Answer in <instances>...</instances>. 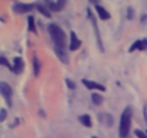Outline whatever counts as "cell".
I'll use <instances>...</instances> for the list:
<instances>
[{"label": "cell", "mask_w": 147, "mask_h": 138, "mask_svg": "<svg viewBox=\"0 0 147 138\" xmlns=\"http://www.w3.org/2000/svg\"><path fill=\"white\" fill-rule=\"evenodd\" d=\"M0 62H2V65H6V66H9V68H10V71H12V66L7 63V60H6V58H5V56H2V58H0Z\"/></svg>", "instance_id": "cell-19"}, {"label": "cell", "mask_w": 147, "mask_h": 138, "mask_svg": "<svg viewBox=\"0 0 147 138\" xmlns=\"http://www.w3.org/2000/svg\"><path fill=\"white\" fill-rule=\"evenodd\" d=\"M33 74L35 76H39L40 74V60L38 56H33Z\"/></svg>", "instance_id": "cell-11"}, {"label": "cell", "mask_w": 147, "mask_h": 138, "mask_svg": "<svg viewBox=\"0 0 147 138\" xmlns=\"http://www.w3.org/2000/svg\"><path fill=\"white\" fill-rule=\"evenodd\" d=\"M82 84L88 88V89H97V91H105V86L104 85H100L97 82H92V81H88V79H82Z\"/></svg>", "instance_id": "cell-6"}, {"label": "cell", "mask_w": 147, "mask_h": 138, "mask_svg": "<svg viewBox=\"0 0 147 138\" xmlns=\"http://www.w3.org/2000/svg\"><path fill=\"white\" fill-rule=\"evenodd\" d=\"M131 117H133V111L128 107L123 111V115L120 119V138H128L130 127H131Z\"/></svg>", "instance_id": "cell-2"}, {"label": "cell", "mask_w": 147, "mask_h": 138, "mask_svg": "<svg viewBox=\"0 0 147 138\" xmlns=\"http://www.w3.org/2000/svg\"><path fill=\"white\" fill-rule=\"evenodd\" d=\"M0 92H2L3 98L6 99L7 105L12 107V92H13V91H12V86L7 85L6 82H0Z\"/></svg>", "instance_id": "cell-3"}, {"label": "cell", "mask_w": 147, "mask_h": 138, "mask_svg": "<svg viewBox=\"0 0 147 138\" xmlns=\"http://www.w3.org/2000/svg\"><path fill=\"white\" fill-rule=\"evenodd\" d=\"M48 6L52 12H61L65 7V2L63 0H61V2H51V3H48Z\"/></svg>", "instance_id": "cell-8"}, {"label": "cell", "mask_w": 147, "mask_h": 138, "mask_svg": "<svg viewBox=\"0 0 147 138\" xmlns=\"http://www.w3.org/2000/svg\"><path fill=\"white\" fill-rule=\"evenodd\" d=\"M66 85H68L71 89H75V84H74L72 81H69V79H66Z\"/></svg>", "instance_id": "cell-20"}, {"label": "cell", "mask_w": 147, "mask_h": 138, "mask_svg": "<svg viewBox=\"0 0 147 138\" xmlns=\"http://www.w3.org/2000/svg\"><path fill=\"white\" fill-rule=\"evenodd\" d=\"M28 22H29V30H30V32H35V25H33V22H35V19H33L32 16H29V19H28Z\"/></svg>", "instance_id": "cell-16"}, {"label": "cell", "mask_w": 147, "mask_h": 138, "mask_svg": "<svg viewBox=\"0 0 147 138\" xmlns=\"http://www.w3.org/2000/svg\"><path fill=\"white\" fill-rule=\"evenodd\" d=\"M81 46V40L77 38L75 32H71V43H69V49L71 50H77Z\"/></svg>", "instance_id": "cell-7"}, {"label": "cell", "mask_w": 147, "mask_h": 138, "mask_svg": "<svg viewBox=\"0 0 147 138\" xmlns=\"http://www.w3.org/2000/svg\"><path fill=\"white\" fill-rule=\"evenodd\" d=\"M80 121H81V124L84 127H87V128L91 127V118H90V115H81L80 117Z\"/></svg>", "instance_id": "cell-15"}, {"label": "cell", "mask_w": 147, "mask_h": 138, "mask_svg": "<svg viewBox=\"0 0 147 138\" xmlns=\"http://www.w3.org/2000/svg\"><path fill=\"white\" fill-rule=\"evenodd\" d=\"M35 7H36V9H38V10H39V12H40L43 16L51 17V13L48 12V9H46V6H45L43 3H36V5H35Z\"/></svg>", "instance_id": "cell-12"}, {"label": "cell", "mask_w": 147, "mask_h": 138, "mask_svg": "<svg viewBox=\"0 0 147 138\" xmlns=\"http://www.w3.org/2000/svg\"><path fill=\"white\" fill-rule=\"evenodd\" d=\"M136 137H137V138H147V134H144L143 131L137 129V131H136Z\"/></svg>", "instance_id": "cell-18"}, {"label": "cell", "mask_w": 147, "mask_h": 138, "mask_svg": "<svg viewBox=\"0 0 147 138\" xmlns=\"http://www.w3.org/2000/svg\"><path fill=\"white\" fill-rule=\"evenodd\" d=\"M13 66H12V71L15 72V74H22L23 72V69H25V63H23V60H22V58H19V56H16L15 59H13Z\"/></svg>", "instance_id": "cell-5"}, {"label": "cell", "mask_w": 147, "mask_h": 138, "mask_svg": "<svg viewBox=\"0 0 147 138\" xmlns=\"http://www.w3.org/2000/svg\"><path fill=\"white\" fill-rule=\"evenodd\" d=\"M5 119H6V109L2 108V109H0V122H3Z\"/></svg>", "instance_id": "cell-17"}, {"label": "cell", "mask_w": 147, "mask_h": 138, "mask_svg": "<svg viewBox=\"0 0 147 138\" xmlns=\"http://www.w3.org/2000/svg\"><path fill=\"white\" fill-rule=\"evenodd\" d=\"M91 99H92V104H95V105H101L102 104V96L100 95V94H97V92H94L92 95H91Z\"/></svg>", "instance_id": "cell-14"}, {"label": "cell", "mask_w": 147, "mask_h": 138, "mask_svg": "<svg viewBox=\"0 0 147 138\" xmlns=\"http://www.w3.org/2000/svg\"><path fill=\"white\" fill-rule=\"evenodd\" d=\"M146 48H147V39H144V40H137V42H134L133 46L130 48V52H133V50H136V49L143 50V49H146Z\"/></svg>", "instance_id": "cell-9"}, {"label": "cell", "mask_w": 147, "mask_h": 138, "mask_svg": "<svg viewBox=\"0 0 147 138\" xmlns=\"http://www.w3.org/2000/svg\"><path fill=\"white\" fill-rule=\"evenodd\" d=\"M128 17H133V9H128Z\"/></svg>", "instance_id": "cell-21"}, {"label": "cell", "mask_w": 147, "mask_h": 138, "mask_svg": "<svg viewBox=\"0 0 147 138\" xmlns=\"http://www.w3.org/2000/svg\"><path fill=\"white\" fill-rule=\"evenodd\" d=\"M35 7V5H26V3H16L13 6V10L16 13H28Z\"/></svg>", "instance_id": "cell-4"}, {"label": "cell", "mask_w": 147, "mask_h": 138, "mask_svg": "<svg viewBox=\"0 0 147 138\" xmlns=\"http://www.w3.org/2000/svg\"><path fill=\"white\" fill-rule=\"evenodd\" d=\"M48 30H49V35H51L53 43H55V48L65 49V46H66V35H65V32L58 25H51L48 27Z\"/></svg>", "instance_id": "cell-1"}, {"label": "cell", "mask_w": 147, "mask_h": 138, "mask_svg": "<svg viewBox=\"0 0 147 138\" xmlns=\"http://www.w3.org/2000/svg\"><path fill=\"white\" fill-rule=\"evenodd\" d=\"M95 10L98 12V16H100L102 20H107V19H110V13H108V12H107V10L102 7V6L97 5V6H95Z\"/></svg>", "instance_id": "cell-10"}, {"label": "cell", "mask_w": 147, "mask_h": 138, "mask_svg": "<svg viewBox=\"0 0 147 138\" xmlns=\"http://www.w3.org/2000/svg\"><path fill=\"white\" fill-rule=\"evenodd\" d=\"M55 53L58 55V58L63 62V63H68V58H66V53L63 49H59V48H55Z\"/></svg>", "instance_id": "cell-13"}]
</instances>
